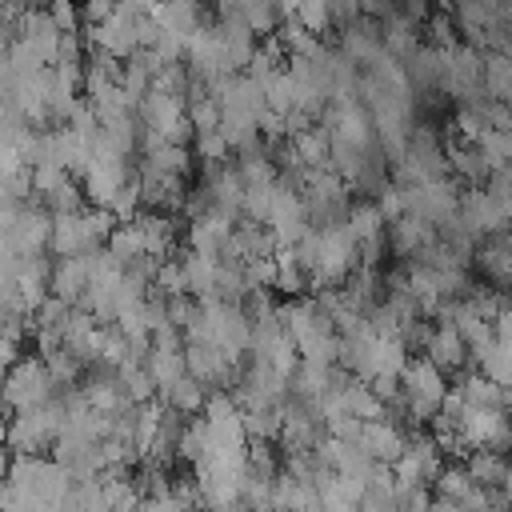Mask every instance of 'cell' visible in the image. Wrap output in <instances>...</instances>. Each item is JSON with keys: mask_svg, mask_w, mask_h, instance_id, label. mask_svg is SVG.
I'll return each mask as SVG.
<instances>
[{"mask_svg": "<svg viewBox=\"0 0 512 512\" xmlns=\"http://www.w3.org/2000/svg\"><path fill=\"white\" fill-rule=\"evenodd\" d=\"M188 120H192L196 132H220L224 108H220L212 96H196V100H188Z\"/></svg>", "mask_w": 512, "mask_h": 512, "instance_id": "ab89813d", "label": "cell"}, {"mask_svg": "<svg viewBox=\"0 0 512 512\" xmlns=\"http://www.w3.org/2000/svg\"><path fill=\"white\" fill-rule=\"evenodd\" d=\"M160 296H188V276H184V260H164L152 284Z\"/></svg>", "mask_w": 512, "mask_h": 512, "instance_id": "7bdbcfd3", "label": "cell"}, {"mask_svg": "<svg viewBox=\"0 0 512 512\" xmlns=\"http://www.w3.org/2000/svg\"><path fill=\"white\" fill-rule=\"evenodd\" d=\"M68 184H72V172H68V168H56V164H40V168H32L36 200H44V196H52V192H60V188H68Z\"/></svg>", "mask_w": 512, "mask_h": 512, "instance_id": "b9f144b4", "label": "cell"}, {"mask_svg": "<svg viewBox=\"0 0 512 512\" xmlns=\"http://www.w3.org/2000/svg\"><path fill=\"white\" fill-rule=\"evenodd\" d=\"M420 356H428L440 372H460L472 360V352H468L464 336L456 332V324H432V336H428Z\"/></svg>", "mask_w": 512, "mask_h": 512, "instance_id": "ffe728a7", "label": "cell"}, {"mask_svg": "<svg viewBox=\"0 0 512 512\" xmlns=\"http://www.w3.org/2000/svg\"><path fill=\"white\" fill-rule=\"evenodd\" d=\"M92 284V268H88V256H68V260H56L52 268V296H60L64 304H80L84 292Z\"/></svg>", "mask_w": 512, "mask_h": 512, "instance_id": "7402d4cb", "label": "cell"}, {"mask_svg": "<svg viewBox=\"0 0 512 512\" xmlns=\"http://www.w3.org/2000/svg\"><path fill=\"white\" fill-rule=\"evenodd\" d=\"M440 440L436 436H416L408 440L404 456L392 464V476H396V488L408 492V488H424V484H436L440 476Z\"/></svg>", "mask_w": 512, "mask_h": 512, "instance_id": "9c48e42d", "label": "cell"}, {"mask_svg": "<svg viewBox=\"0 0 512 512\" xmlns=\"http://www.w3.org/2000/svg\"><path fill=\"white\" fill-rule=\"evenodd\" d=\"M268 232L276 236L280 248H296L308 232H312V216H308V204L296 188L280 184L276 192V204H272V216H268Z\"/></svg>", "mask_w": 512, "mask_h": 512, "instance_id": "8fae6325", "label": "cell"}, {"mask_svg": "<svg viewBox=\"0 0 512 512\" xmlns=\"http://www.w3.org/2000/svg\"><path fill=\"white\" fill-rule=\"evenodd\" d=\"M344 412L348 416H356L360 424H372V420H384L388 416V404L376 396V388L368 384V380H348L344 384Z\"/></svg>", "mask_w": 512, "mask_h": 512, "instance_id": "83f0119b", "label": "cell"}, {"mask_svg": "<svg viewBox=\"0 0 512 512\" xmlns=\"http://www.w3.org/2000/svg\"><path fill=\"white\" fill-rule=\"evenodd\" d=\"M184 64H188V72H192L200 84H216L220 76H232V72H236V68H232V56H228V48H224V40H220V32H216V24H204V28L192 36Z\"/></svg>", "mask_w": 512, "mask_h": 512, "instance_id": "30bf717a", "label": "cell"}, {"mask_svg": "<svg viewBox=\"0 0 512 512\" xmlns=\"http://www.w3.org/2000/svg\"><path fill=\"white\" fill-rule=\"evenodd\" d=\"M428 512H464L456 500H448V496H436L432 504H428Z\"/></svg>", "mask_w": 512, "mask_h": 512, "instance_id": "f907efd6", "label": "cell"}, {"mask_svg": "<svg viewBox=\"0 0 512 512\" xmlns=\"http://www.w3.org/2000/svg\"><path fill=\"white\" fill-rule=\"evenodd\" d=\"M84 40H88L92 52H108V56H116V60H132V56L140 52V24L116 12L112 20L92 24V28L84 32Z\"/></svg>", "mask_w": 512, "mask_h": 512, "instance_id": "7c38bea8", "label": "cell"}, {"mask_svg": "<svg viewBox=\"0 0 512 512\" xmlns=\"http://www.w3.org/2000/svg\"><path fill=\"white\" fill-rule=\"evenodd\" d=\"M292 144V152H296V160L304 164V168H332V136H328V128L324 124H312L308 132H300V136H292L288 140Z\"/></svg>", "mask_w": 512, "mask_h": 512, "instance_id": "484cf974", "label": "cell"}, {"mask_svg": "<svg viewBox=\"0 0 512 512\" xmlns=\"http://www.w3.org/2000/svg\"><path fill=\"white\" fill-rule=\"evenodd\" d=\"M136 172H128V156H120L116 148H108L96 132V144H92V160L84 168V196L96 204V208H112L116 196L124 192V184L132 180Z\"/></svg>", "mask_w": 512, "mask_h": 512, "instance_id": "5b68a950", "label": "cell"}, {"mask_svg": "<svg viewBox=\"0 0 512 512\" xmlns=\"http://www.w3.org/2000/svg\"><path fill=\"white\" fill-rule=\"evenodd\" d=\"M296 256L316 288H344L352 280V272L360 268V244L348 232V224H328V228H312L300 244Z\"/></svg>", "mask_w": 512, "mask_h": 512, "instance_id": "7a4b0ae2", "label": "cell"}, {"mask_svg": "<svg viewBox=\"0 0 512 512\" xmlns=\"http://www.w3.org/2000/svg\"><path fill=\"white\" fill-rule=\"evenodd\" d=\"M440 240V228H432L428 220H420V216H400V220H392L388 224V248L396 252V256H404V260H412V256H420L424 248H432Z\"/></svg>", "mask_w": 512, "mask_h": 512, "instance_id": "d6986e66", "label": "cell"}, {"mask_svg": "<svg viewBox=\"0 0 512 512\" xmlns=\"http://www.w3.org/2000/svg\"><path fill=\"white\" fill-rule=\"evenodd\" d=\"M400 196H404V212L428 220L432 228H444V224H452L460 216V192H456V184L448 176L444 180H428L420 188H400Z\"/></svg>", "mask_w": 512, "mask_h": 512, "instance_id": "ba28073f", "label": "cell"}, {"mask_svg": "<svg viewBox=\"0 0 512 512\" xmlns=\"http://www.w3.org/2000/svg\"><path fill=\"white\" fill-rule=\"evenodd\" d=\"M216 32H220V40H224V48L232 56V68L236 72H248L252 56L260 48V36L248 28V20L244 16H216Z\"/></svg>", "mask_w": 512, "mask_h": 512, "instance_id": "44dd1931", "label": "cell"}, {"mask_svg": "<svg viewBox=\"0 0 512 512\" xmlns=\"http://www.w3.org/2000/svg\"><path fill=\"white\" fill-rule=\"evenodd\" d=\"M396 8H400V4H392V0H364V16H368V20H380V24H384Z\"/></svg>", "mask_w": 512, "mask_h": 512, "instance_id": "681fc988", "label": "cell"}, {"mask_svg": "<svg viewBox=\"0 0 512 512\" xmlns=\"http://www.w3.org/2000/svg\"><path fill=\"white\" fill-rule=\"evenodd\" d=\"M348 232L356 236V244H376L388 236V220L384 212L376 208V200H352V212H348Z\"/></svg>", "mask_w": 512, "mask_h": 512, "instance_id": "f1b7e54d", "label": "cell"}, {"mask_svg": "<svg viewBox=\"0 0 512 512\" xmlns=\"http://www.w3.org/2000/svg\"><path fill=\"white\" fill-rule=\"evenodd\" d=\"M188 372L208 388V392H228L224 384H232L236 376V360L216 348V344H188Z\"/></svg>", "mask_w": 512, "mask_h": 512, "instance_id": "5bb4252c", "label": "cell"}, {"mask_svg": "<svg viewBox=\"0 0 512 512\" xmlns=\"http://www.w3.org/2000/svg\"><path fill=\"white\" fill-rule=\"evenodd\" d=\"M56 392H60V384L52 380L44 356H24L20 364L8 368V380H4V404H8V412L40 408V404H48Z\"/></svg>", "mask_w": 512, "mask_h": 512, "instance_id": "8992f818", "label": "cell"}, {"mask_svg": "<svg viewBox=\"0 0 512 512\" xmlns=\"http://www.w3.org/2000/svg\"><path fill=\"white\" fill-rule=\"evenodd\" d=\"M464 464H468L472 480L484 484V488H492V492H500L504 480L512 476V460H508L504 452H488V448H480V452H468Z\"/></svg>", "mask_w": 512, "mask_h": 512, "instance_id": "4dcf8cb0", "label": "cell"}, {"mask_svg": "<svg viewBox=\"0 0 512 512\" xmlns=\"http://www.w3.org/2000/svg\"><path fill=\"white\" fill-rule=\"evenodd\" d=\"M408 440H412V436H404V428H400L396 420H388V416L360 428V448H364L376 464H384V468H392V464L404 456Z\"/></svg>", "mask_w": 512, "mask_h": 512, "instance_id": "e0dca14e", "label": "cell"}, {"mask_svg": "<svg viewBox=\"0 0 512 512\" xmlns=\"http://www.w3.org/2000/svg\"><path fill=\"white\" fill-rule=\"evenodd\" d=\"M232 232H236V220H228L220 212H204V216L188 220L184 240H188V252H200V256H216L220 260L224 248H228V240H232Z\"/></svg>", "mask_w": 512, "mask_h": 512, "instance_id": "2e32d148", "label": "cell"}, {"mask_svg": "<svg viewBox=\"0 0 512 512\" xmlns=\"http://www.w3.org/2000/svg\"><path fill=\"white\" fill-rule=\"evenodd\" d=\"M320 512H360V496L332 472V468H320Z\"/></svg>", "mask_w": 512, "mask_h": 512, "instance_id": "d6a6232c", "label": "cell"}, {"mask_svg": "<svg viewBox=\"0 0 512 512\" xmlns=\"http://www.w3.org/2000/svg\"><path fill=\"white\" fill-rule=\"evenodd\" d=\"M448 372H440L428 356H412L404 376H400V400L412 424H432L444 396H448Z\"/></svg>", "mask_w": 512, "mask_h": 512, "instance_id": "277c9868", "label": "cell"}, {"mask_svg": "<svg viewBox=\"0 0 512 512\" xmlns=\"http://www.w3.org/2000/svg\"><path fill=\"white\" fill-rule=\"evenodd\" d=\"M332 4V24L336 28H348L364 16V0H328Z\"/></svg>", "mask_w": 512, "mask_h": 512, "instance_id": "7dc6e473", "label": "cell"}, {"mask_svg": "<svg viewBox=\"0 0 512 512\" xmlns=\"http://www.w3.org/2000/svg\"><path fill=\"white\" fill-rule=\"evenodd\" d=\"M184 276H188V296L192 300H216V280H220V260L216 256H200V252H184Z\"/></svg>", "mask_w": 512, "mask_h": 512, "instance_id": "d4e9b609", "label": "cell"}, {"mask_svg": "<svg viewBox=\"0 0 512 512\" xmlns=\"http://www.w3.org/2000/svg\"><path fill=\"white\" fill-rule=\"evenodd\" d=\"M240 16L248 20V28L256 32V36H276V28H280V20H284V12H280V4L276 0H240Z\"/></svg>", "mask_w": 512, "mask_h": 512, "instance_id": "d590c367", "label": "cell"}, {"mask_svg": "<svg viewBox=\"0 0 512 512\" xmlns=\"http://www.w3.org/2000/svg\"><path fill=\"white\" fill-rule=\"evenodd\" d=\"M336 48L356 64V68H368L380 52H384V24L380 20H368V16H360L356 24H348V28H340V40H336Z\"/></svg>", "mask_w": 512, "mask_h": 512, "instance_id": "9a60e30c", "label": "cell"}, {"mask_svg": "<svg viewBox=\"0 0 512 512\" xmlns=\"http://www.w3.org/2000/svg\"><path fill=\"white\" fill-rule=\"evenodd\" d=\"M48 12H52V20H56V28H60V32H80V24H84L80 0H52V4H48Z\"/></svg>", "mask_w": 512, "mask_h": 512, "instance_id": "bcb514c9", "label": "cell"}, {"mask_svg": "<svg viewBox=\"0 0 512 512\" xmlns=\"http://www.w3.org/2000/svg\"><path fill=\"white\" fill-rule=\"evenodd\" d=\"M108 252L128 268L132 260H140V256H148V244H144V232H140V224L132 220V224H116V232L108 236Z\"/></svg>", "mask_w": 512, "mask_h": 512, "instance_id": "e575fe53", "label": "cell"}, {"mask_svg": "<svg viewBox=\"0 0 512 512\" xmlns=\"http://www.w3.org/2000/svg\"><path fill=\"white\" fill-rule=\"evenodd\" d=\"M472 488H476V480H472L468 464H448V468H440V476H436V496H448V500H456V504H460Z\"/></svg>", "mask_w": 512, "mask_h": 512, "instance_id": "74e56055", "label": "cell"}, {"mask_svg": "<svg viewBox=\"0 0 512 512\" xmlns=\"http://www.w3.org/2000/svg\"><path fill=\"white\" fill-rule=\"evenodd\" d=\"M448 168L456 172V180H464L468 188H480V184H488V176H492V164L484 160V152H480V144H468V140H448Z\"/></svg>", "mask_w": 512, "mask_h": 512, "instance_id": "603a6c76", "label": "cell"}, {"mask_svg": "<svg viewBox=\"0 0 512 512\" xmlns=\"http://www.w3.org/2000/svg\"><path fill=\"white\" fill-rule=\"evenodd\" d=\"M276 192H280V176H276V180L248 184V192H244V220H252V224H264V228H268V216H272Z\"/></svg>", "mask_w": 512, "mask_h": 512, "instance_id": "836d02e7", "label": "cell"}, {"mask_svg": "<svg viewBox=\"0 0 512 512\" xmlns=\"http://www.w3.org/2000/svg\"><path fill=\"white\" fill-rule=\"evenodd\" d=\"M64 384L60 392L40 404V408H28V412H12L8 420V452L12 456H40L44 448H52L64 432Z\"/></svg>", "mask_w": 512, "mask_h": 512, "instance_id": "3957f363", "label": "cell"}, {"mask_svg": "<svg viewBox=\"0 0 512 512\" xmlns=\"http://www.w3.org/2000/svg\"><path fill=\"white\" fill-rule=\"evenodd\" d=\"M456 388H460V396L468 400V404H476V408H508V388H500L492 376H484L480 368L476 372H464L460 380H456Z\"/></svg>", "mask_w": 512, "mask_h": 512, "instance_id": "f546056e", "label": "cell"}, {"mask_svg": "<svg viewBox=\"0 0 512 512\" xmlns=\"http://www.w3.org/2000/svg\"><path fill=\"white\" fill-rule=\"evenodd\" d=\"M476 272H480L484 284L508 292L512 288V236L480 240V248H476Z\"/></svg>", "mask_w": 512, "mask_h": 512, "instance_id": "ac0fdd59", "label": "cell"}, {"mask_svg": "<svg viewBox=\"0 0 512 512\" xmlns=\"http://www.w3.org/2000/svg\"><path fill=\"white\" fill-rule=\"evenodd\" d=\"M296 20H300L312 36H320V32H328V28H332V4H328V0H300Z\"/></svg>", "mask_w": 512, "mask_h": 512, "instance_id": "ee69618b", "label": "cell"}, {"mask_svg": "<svg viewBox=\"0 0 512 512\" xmlns=\"http://www.w3.org/2000/svg\"><path fill=\"white\" fill-rule=\"evenodd\" d=\"M476 144H480L484 160L492 164V172H496V168H512V132H504V128H488Z\"/></svg>", "mask_w": 512, "mask_h": 512, "instance_id": "f35d334b", "label": "cell"}, {"mask_svg": "<svg viewBox=\"0 0 512 512\" xmlns=\"http://www.w3.org/2000/svg\"><path fill=\"white\" fill-rule=\"evenodd\" d=\"M264 96H268V112H280V116H292L296 112V80L284 72H276L268 84H264Z\"/></svg>", "mask_w": 512, "mask_h": 512, "instance_id": "8d00e7d4", "label": "cell"}, {"mask_svg": "<svg viewBox=\"0 0 512 512\" xmlns=\"http://www.w3.org/2000/svg\"><path fill=\"white\" fill-rule=\"evenodd\" d=\"M504 16H508V20H512V0H504Z\"/></svg>", "mask_w": 512, "mask_h": 512, "instance_id": "816d5d0a", "label": "cell"}, {"mask_svg": "<svg viewBox=\"0 0 512 512\" xmlns=\"http://www.w3.org/2000/svg\"><path fill=\"white\" fill-rule=\"evenodd\" d=\"M208 388L188 372V376H180L172 388H164L160 392V404L164 408H172V412H180V416H196V412H204L208 408Z\"/></svg>", "mask_w": 512, "mask_h": 512, "instance_id": "4316f807", "label": "cell"}, {"mask_svg": "<svg viewBox=\"0 0 512 512\" xmlns=\"http://www.w3.org/2000/svg\"><path fill=\"white\" fill-rule=\"evenodd\" d=\"M508 236H512V232H508Z\"/></svg>", "mask_w": 512, "mask_h": 512, "instance_id": "db71d44e", "label": "cell"}, {"mask_svg": "<svg viewBox=\"0 0 512 512\" xmlns=\"http://www.w3.org/2000/svg\"><path fill=\"white\" fill-rule=\"evenodd\" d=\"M152 20L164 28V32H176L184 40H192L200 28H204V12L196 0H160L152 8Z\"/></svg>", "mask_w": 512, "mask_h": 512, "instance_id": "cb8c5ba5", "label": "cell"}, {"mask_svg": "<svg viewBox=\"0 0 512 512\" xmlns=\"http://www.w3.org/2000/svg\"><path fill=\"white\" fill-rule=\"evenodd\" d=\"M404 76L412 84L416 96H432V92H444V76H448V60H444V48H432V44H420L416 52H408L404 60Z\"/></svg>", "mask_w": 512, "mask_h": 512, "instance_id": "4fadbf2b", "label": "cell"}, {"mask_svg": "<svg viewBox=\"0 0 512 512\" xmlns=\"http://www.w3.org/2000/svg\"><path fill=\"white\" fill-rule=\"evenodd\" d=\"M424 32H428L424 44H432V48H452V44H460V40H456V20H452L448 12H432L428 24H424Z\"/></svg>", "mask_w": 512, "mask_h": 512, "instance_id": "f6af8a7d", "label": "cell"}, {"mask_svg": "<svg viewBox=\"0 0 512 512\" xmlns=\"http://www.w3.org/2000/svg\"><path fill=\"white\" fill-rule=\"evenodd\" d=\"M72 488H76V476L56 456H12L0 508L4 512H56Z\"/></svg>", "mask_w": 512, "mask_h": 512, "instance_id": "6da1fadb", "label": "cell"}, {"mask_svg": "<svg viewBox=\"0 0 512 512\" xmlns=\"http://www.w3.org/2000/svg\"><path fill=\"white\" fill-rule=\"evenodd\" d=\"M80 12H84V24H104L116 16V0H80Z\"/></svg>", "mask_w": 512, "mask_h": 512, "instance_id": "c3c4849f", "label": "cell"}, {"mask_svg": "<svg viewBox=\"0 0 512 512\" xmlns=\"http://www.w3.org/2000/svg\"><path fill=\"white\" fill-rule=\"evenodd\" d=\"M192 152H196V160H204V164H224V160L232 156V148H228L224 132H196Z\"/></svg>", "mask_w": 512, "mask_h": 512, "instance_id": "60d3db41", "label": "cell"}, {"mask_svg": "<svg viewBox=\"0 0 512 512\" xmlns=\"http://www.w3.org/2000/svg\"><path fill=\"white\" fill-rule=\"evenodd\" d=\"M308 288H312V280H308L296 248H276V292H284L292 300V296H304Z\"/></svg>", "mask_w": 512, "mask_h": 512, "instance_id": "1f68e13d", "label": "cell"}, {"mask_svg": "<svg viewBox=\"0 0 512 512\" xmlns=\"http://www.w3.org/2000/svg\"><path fill=\"white\" fill-rule=\"evenodd\" d=\"M460 220H464L480 240L508 236V232H512V200L500 196V192L488 188V184L468 188V192H460Z\"/></svg>", "mask_w": 512, "mask_h": 512, "instance_id": "52a82bcc", "label": "cell"}, {"mask_svg": "<svg viewBox=\"0 0 512 512\" xmlns=\"http://www.w3.org/2000/svg\"><path fill=\"white\" fill-rule=\"evenodd\" d=\"M392 4H404V0H392Z\"/></svg>", "mask_w": 512, "mask_h": 512, "instance_id": "f5cc1de1", "label": "cell"}]
</instances>
